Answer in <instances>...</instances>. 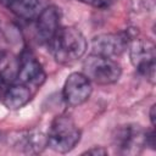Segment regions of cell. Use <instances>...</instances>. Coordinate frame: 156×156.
I'll use <instances>...</instances> for the list:
<instances>
[{"mask_svg": "<svg viewBox=\"0 0 156 156\" xmlns=\"http://www.w3.org/2000/svg\"><path fill=\"white\" fill-rule=\"evenodd\" d=\"M48 146V136L38 130L22 132L13 139V147L24 154H40Z\"/></svg>", "mask_w": 156, "mask_h": 156, "instance_id": "obj_10", "label": "cell"}, {"mask_svg": "<svg viewBox=\"0 0 156 156\" xmlns=\"http://www.w3.org/2000/svg\"><path fill=\"white\" fill-rule=\"evenodd\" d=\"M82 72L91 83L99 85H108L119 80L122 67L117 61L110 57L90 54L83 62Z\"/></svg>", "mask_w": 156, "mask_h": 156, "instance_id": "obj_3", "label": "cell"}, {"mask_svg": "<svg viewBox=\"0 0 156 156\" xmlns=\"http://www.w3.org/2000/svg\"><path fill=\"white\" fill-rule=\"evenodd\" d=\"M106 154H107V150L102 146H93L91 149L83 152V155H94V156H100V155H106Z\"/></svg>", "mask_w": 156, "mask_h": 156, "instance_id": "obj_14", "label": "cell"}, {"mask_svg": "<svg viewBox=\"0 0 156 156\" xmlns=\"http://www.w3.org/2000/svg\"><path fill=\"white\" fill-rule=\"evenodd\" d=\"M54 58L61 65H72L84 56L88 43L76 27H61L49 43Z\"/></svg>", "mask_w": 156, "mask_h": 156, "instance_id": "obj_1", "label": "cell"}, {"mask_svg": "<svg viewBox=\"0 0 156 156\" xmlns=\"http://www.w3.org/2000/svg\"><path fill=\"white\" fill-rule=\"evenodd\" d=\"M35 21V32L39 41L49 44L61 28V12L54 5L43 7Z\"/></svg>", "mask_w": 156, "mask_h": 156, "instance_id": "obj_9", "label": "cell"}, {"mask_svg": "<svg viewBox=\"0 0 156 156\" xmlns=\"http://www.w3.org/2000/svg\"><path fill=\"white\" fill-rule=\"evenodd\" d=\"M132 38L129 30L100 34L91 40V54L110 58L117 57L127 50Z\"/></svg>", "mask_w": 156, "mask_h": 156, "instance_id": "obj_6", "label": "cell"}, {"mask_svg": "<svg viewBox=\"0 0 156 156\" xmlns=\"http://www.w3.org/2000/svg\"><path fill=\"white\" fill-rule=\"evenodd\" d=\"M93 93V83L83 72H72L62 87V99L69 107H77L87 102Z\"/></svg>", "mask_w": 156, "mask_h": 156, "instance_id": "obj_5", "label": "cell"}, {"mask_svg": "<svg viewBox=\"0 0 156 156\" xmlns=\"http://www.w3.org/2000/svg\"><path fill=\"white\" fill-rule=\"evenodd\" d=\"M46 74L41 66V63L37 60V57L29 52L24 51L18 61L16 79L18 83L30 87H40L45 82Z\"/></svg>", "mask_w": 156, "mask_h": 156, "instance_id": "obj_8", "label": "cell"}, {"mask_svg": "<svg viewBox=\"0 0 156 156\" xmlns=\"http://www.w3.org/2000/svg\"><path fill=\"white\" fill-rule=\"evenodd\" d=\"M48 146L60 154H67L72 151L80 141V129L76 122L66 115L56 117L49 128Z\"/></svg>", "mask_w": 156, "mask_h": 156, "instance_id": "obj_2", "label": "cell"}, {"mask_svg": "<svg viewBox=\"0 0 156 156\" xmlns=\"http://www.w3.org/2000/svg\"><path fill=\"white\" fill-rule=\"evenodd\" d=\"M0 2L15 16L26 21H34L43 10L40 0H0Z\"/></svg>", "mask_w": 156, "mask_h": 156, "instance_id": "obj_12", "label": "cell"}, {"mask_svg": "<svg viewBox=\"0 0 156 156\" xmlns=\"http://www.w3.org/2000/svg\"><path fill=\"white\" fill-rule=\"evenodd\" d=\"M32 90L22 83H12L6 87L2 93V102L7 110L17 111L32 100Z\"/></svg>", "mask_w": 156, "mask_h": 156, "instance_id": "obj_11", "label": "cell"}, {"mask_svg": "<svg viewBox=\"0 0 156 156\" xmlns=\"http://www.w3.org/2000/svg\"><path fill=\"white\" fill-rule=\"evenodd\" d=\"M129 58L134 68L151 83L155 82V44L149 39L132 38L128 44Z\"/></svg>", "mask_w": 156, "mask_h": 156, "instance_id": "obj_4", "label": "cell"}, {"mask_svg": "<svg viewBox=\"0 0 156 156\" xmlns=\"http://www.w3.org/2000/svg\"><path fill=\"white\" fill-rule=\"evenodd\" d=\"M2 141H4V135H2V133L0 132V146H1V144H2Z\"/></svg>", "mask_w": 156, "mask_h": 156, "instance_id": "obj_16", "label": "cell"}, {"mask_svg": "<svg viewBox=\"0 0 156 156\" xmlns=\"http://www.w3.org/2000/svg\"><path fill=\"white\" fill-rule=\"evenodd\" d=\"M146 130L136 124L121 127L115 135V149L119 154H138L145 145Z\"/></svg>", "mask_w": 156, "mask_h": 156, "instance_id": "obj_7", "label": "cell"}, {"mask_svg": "<svg viewBox=\"0 0 156 156\" xmlns=\"http://www.w3.org/2000/svg\"><path fill=\"white\" fill-rule=\"evenodd\" d=\"M149 116H150L151 126H155V105H151V107H150V112H149Z\"/></svg>", "mask_w": 156, "mask_h": 156, "instance_id": "obj_15", "label": "cell"}, {"mask_svg": "<svg viewBox=\"0 0 156 156\" xmlns=\"http://www.w3.org/2000/svg\"><path fill=\"white\" fill-rule=\"evenodd\" d=\"M79 1L95 9H107L113 4L115 0H79Z\"/></svg>", "mask_w": 156, "mask_h": 156, "instance_id": "obj_13", "label": "cell"}]
</instances>
